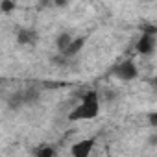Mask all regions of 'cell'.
<instances>
[{
    "label": "cell",
    "instance_id": "1",
    "mask_svg": "<svg viewBox=\"0 0 157 157\" xmlns=\"http://www.w3.org/2000/svg\"><path fill=\"white\" fill-rule=\"evenodd\" d=\"M100 115V96L96 91H87L82 98V102L78 104L68 113V120H91Z\"/></svg>",
    "mask_w": 157,
    "mask_h": 157
},
{
    "label": "cell",
    "instance_id": "2",
    "mask_svg": "<svg viewBox=\"0 0 157 157\" xmlns=\"http://www.w3.org/2000/svg\"><path fill=\"white\" fill-rule=\"evenodd\" d=\"M111 74L115 78H118V80H122V82H131V80H135V78L139 76V68L133 63V59H124V61L117 63L111 68Z\"/></svg>",
    "mask_w": 157,
    "mask_h": 157
},
{
    "label": "cell",
    "instance_id": "3",
    "mask_svg": "<svg viewBox=\"0 0 157 157\" xmlns=\"http://www.w3.org/2000/svg\"><path fill=\"white\" fill-rule=\"evenodd\" d=\"M94 142H96L94 137L83 139V140H80V142H76V144L72 146V150H70L72 157H89V153H91L93 148H94Z\"/></svg>",
    "mask_w": 157,
    "mask_h": 157
},
{
    "label": "cell",
    "instance_id": "4",
    "mask_svg": "<svg viewBox=\"0 0 157 157\" xmlns=\"http://www.w3.org/2000/svg\"><path fill=\"white\" fill-rule=\"evenodd\" d=\"M37 39H39V35H37V30H33V28H21L17 32V43L22 46H35Z\"/></svg>",
    "mask_w": 157,
    "mask_h": 157
},
{
    "label": "cell",
    "instance_id": "5",
    "mask_svg": "<svg viewBox=\"0 0 157 157\" xmlns=\"http://www.w3.org/2000/svg\"><path fill=\"white\" fill-rule=\"evenodd\" d=\"M155 44H157L155 35L142 33V35H140V39H139V43H137V52H139V54H142V56H150V54H153Z\"/></svg>",
    "mask_w": 157,
    "mask_h": 157
},
{
    "label": "cell",
    "instance_id": "6",
    "mask_svg": "<svg viewBox=\"0 0 157 157\" xmlns=\"http://www.w3.org/2000/svg\"><path fill=\"white\" fill-rule=\"evenodd\" d=\"M19 93H21V98H22V104L24 105H33L39 100V89H35V87L21 89Z\"/></svg>",
    "mask_w": 157,
    "mask_h": 157
},
{
    "label": "cell",
    "instance_id": "7",
    "mask_svg": "<svg viewBox=\"0 0 157 157\" xmlns=\"http://www.w3.org/2000/svg\"><path fill=\"white\" fill-rule=\"evenodd\" d=\"M72 41H74V37H72L68 32H63V33L57 35V39H56V46H57V50H59L61 56L68 50V46L72 44Z\"/></svg>",
    "mask_w": 157,
    "mask_h": 157
},
{
    "label": "cell",
    "instance_id": "8",
    "mask_svg": "<svg viewBox=\"0 0 157 157\" xmlns=\"http://www.w3.org/2000/svg\"><path fill=\"white\" fill-rule=\"evenodd\" d=\"M85 41H87V37H76V39L72 41V44L68 46V50H67L63 56H65V57H68V59H72L74 56L80 54V50L85 46Z\"/></svg>",
    "mask_w": 157,
    "mask_h": 157
},
{
    "label": "cell",
    "instance_id": "9",
    "mask_svg": "<svg viewBox=\"0 0 157 157\" xmlns=\"http://www.w3.org/2000/svg\"><path fill=\"white\" fill-rule=\"evenodd\" d=\"M35 157H57V151L54 146H48V144H41L35 148Z\"/></svg>",
    "mask_w": 157,
    "mask_h": 157
},
{
    "label": "cell",
    "instance_id": "10",
    "mask_svg": "<svg viewBox=\"0 0 157 157\" xmlns=\"http://www.w3.org/2000/svg\"><path fill=\"white\" fill-rule=\"evenodd\" d=\"M24 104H22V98H21V93L19 91H15L10 98H8V107L10 109H21Z\"/></svg>",
    "mask_w": 157,
    "mask_h": 157
},
{
    "label": "cell",
    "instance_id": "11",
    "mask_svg": "<svg viewBox=\"0 0 157 157\" xmlns=\"http://www.w3.org/2000/svg\"><path fill=\"white\" fill-rule=\"evenodd\" d=\"M15 10V2H11V0H2L0 2V11L2 13H10Z\"/></svg>",
    "mask_w": 157,
    "mask_h": 157
},
{
    "label": "cell",
    "instance_id": "12",
    "mask_svg": "<svg viewBox=\"0 0 157 157\" xmlns=\"http://www.w3.org/2000/svg\"><path fill=\"white\" fill-rule=\"evenodd\" d=\"M52 63H54V65H59V67H67V65L70 63V59L59 54V56H54V57H52Z\"/></svg>",
    "mask_w": 157,
    "mask_h": 157
},
{
    "label": "cell",
    "instance_id": "13",
    "mask_svg": "<svg viewBox=\"0 0 157 157\" xmlns=\"http://www.w3.org/2000/svg\"><path fill=\"white\" fill-rule=\"evenodd\" d=\"M142 33H150V35H157V26H153V24H146V26L142 28Z\"/></svg>",
    "mask_w": 157,
    "mask_h": 157
},
{
    "label": "cell",
    "instance_id": "14",
    "mask_svg": "<svg viewBox=\"0 0 157 157\" xmlns=\"http://www.w3.org/2000/svg\"><path fill=\"white\" fill-rule=\"evenodd\" d=\"M148 122L151 128H157V113H150L148 115Z\"/></svg>",
    "mask_w": 157,
    "mask_h": 157
},
{
    "label": "cell",
    "instance_id": "15",
    "mask_svg": "<svg viewBox=\"0 0 157 157\" xmlns=\"http://www.w3.org/2000/svg\"><path fill=\"white\" fill-rule=\"evenodd\" d=\"M148 144H150V146H157V135H151V137L148 139Z\"/></svg>",
    "mask_w": 157,
    "mask_h": 157
},
{
    "label": "cell",
    "instance_id": "16",
    "mask_svg": "<svg viewBox=\"0 0 157 157\" xmlns=\"http://www.w3.org/2000/svg\"><path fill=\"white\" fill-rule=\"evenodd\" d=\"M153 85H155V87H157V76H155V78H153Z\"/></svg>",
    "mask_w": 157,
    "mask_h": 157
}]
</instances>
